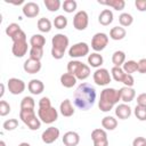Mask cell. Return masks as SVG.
Wrapping results in <instances>:
<instances>
[{
    "mask_svg": "<svg viewBox=\"0 0 146 146\" xmlns=\"http://www.w3.org/2000/svg\"><path fill=\"white\" fill-rule=\"evenodd\" d=\"M38 29L40 32H43V33H48L51 31V22L46 18V17H42V18H39L38 19Z\"/></svg>",
    "mask_w": 146,
    "mask_h": 146,
    "instance_id": "obj_30",
    "label": "cell"
},
{
    "mask_svg": "<svg viewBox=\"0 0 146 146\" xmlns=\"http://www.w3.org/2000/svg\"><path fill=\"white\" fill-rule=\"evenodd\" d=\"M80 64H81V62L80 60H70L68 63H67V73H70V74H75V72H76V70H78V67L80 66Z\"/></svg>",
    "mask_w": 146,
    "mask_h": 146,
    "instance_id": "obj_42",
    "label": "cell"
},
{
    "mask_svg": "<svg viewBox=\"0 0 146 146\" xmlns=\"http://www.w3.org/2000/svg\"><path fill=\"white\" fill-rule=\"evenodd\" d=\"M22 11L24 14V16L29 17V18H33V17H36L40 13V7L36 2H33V1H30V2H26L23 8H22Z\"/></svg>",
    "mask_w": 146,
    "mask_h": 146,
    "instance_id": "obj_14",
    "label": "cell"
},
{
    "mask_svg": "<svg viewBox=\"0 0 146 146\" xmlns=\"http://www.w3.org/2000/svg\"><path fill=\"white\" fill-rule=\"evenodd\" d=\"M88 63L91 67H95V68H100V66L103 65L104 63V58L98 52H92L88 56Z\"/></svg>",
    "mask_w": 146,
    "mask_h": 146,
    "instance_id": "obj_24",
    "label": "cell"
},
{
    "mask_svg": "<svg viewBox=\"0 0 146 146\" xmlns=\"http://www.w3.org/2000/svg\"><path fill=\"white\" fill-rule=\"evenodd\" d=\"M1 92H0V98H2L3 97V94H5V84L3 83H1Z\"/></svg>",
    "mask_w": 146,
    "mask_h": 146,
    "instance_id": "obj_50",
    "label": "cell"
},
{
    "mask_svg": "<svg viewBox=\"0 0 146 146\" xmlns=\"http://www.w3.org/2000/svg\"><path fill=\"white\" fill-rule=\"evenodd\" d=\"M68 38L63 33H57L51 39V56L55 59H62L64 57L65 50L68 46Z\"/></svg>",
    "mask_w": 146,
    "mask_h": 146,
    "instance_id": "obj_3",
    "label": "cell"
},
{
    "mask_svg": "<svg viewBox=\"0 0 146 146\" xmlns=\"http://www.w3.org/2000/svg\"><path fill=\"white\" fill-rule=\"evenodd\" d=\"M96 89L87 82H82L78 86L73 95L74 105L81 111L90 110L96 102Z\"/></svg>",
    "mask_w": 146,
    "mask_h": 146,
    "instance_id": "obj_1",
    "label": "cell"
},
{
    "mask_svg": "<svg viewBox=\"0 0 146 146\" xmlns=\"http://www.w3.org/2000/svg\"><path fill=\"white\" fill-rule=\"evenodd\" d=\"M107 43H108V36L106 33H103V32L96 33L91 39V48L96 52L104 50L106 48Z\"/></svg>",
    "mask_w": 146,
    "mask_h": 146,
    "instance_id": "obj_8",
    "label": "cell"
},
{
    "mask_svg": "<svg viewBox=\"0 0 146 146\" xmlns=\"http://www.w3.org/2000/svg\"><path fill=\"white\" fill-rule=\"evenodd\" d=\"M76 78L73 75V74H70V73H64L60 75V83L63 87L65 88H72L75 86L76 83Z\"/></svg>",
    "mask_w": 146,
    "mask_h": 146,
    "instance_id": "obj_25",
    "label": "cell"
},
{
    "mask_svg": "<svg viewBox=\"0 0 146 146\" xmlns=\"http://www.w3.org/2000/svg\"><path fill=\"white\" fill-rule=\"evenodd\" d=\"M112 63L114 64V66L121 67L124 63H125V54L122 50H116L113 52L112 55Z\"/></svg>",
    "mask_w": 146,
    "mask_h": 146,
    "instance_id": "obj_28",
    "label": "cell"
},
{
    "mask_svg": "<svg viewBox=\"0 0 146 146\" xmlns=\"http://www.w3.org/2000/svg\"><path fill=\"white\" fill-rule=\"evenodd\" d=\"M122 83L124 84V87H130V88H132V86L135 84V79H133L132 74H127V73H125V75H124V78H123V80H122Z\"/></svg>",
    "mask_w": 146,
    "mask_h": 146,
    "instance_id": "obj_44",
    "label": "cell"
},
{
    "mask_svg": "<svg viewBox=\"0 0 146 146\" xmlns=\"http://www.w3.org/2000/svg\"><path fill=\"white\" fill-rule=\"evenodd\" d=\"M7 87H8L9 92L13 95H19L25 90L24 81L18 78H10L7 81Z\"/></svg>",
    "mask_w": 146,
    "mask_h": 146,
    "instance_id": "obj_12",
    "label": "cell"
},
{
    "mask_svg": "<svg viewBox=\"0 0 146 146\" xmlns=\"http://www.w3.org/2000/svg\"><path fill=\"white\" fill-rule=\"evenodd\" d=\"M21 31H22V29H21V26H19L17 23H10V24L6 27V34H7L10 39H13L14 36H16Z\"/></svg>",
    "mask_w": 146,
    "mask_h": 146,
    "instance_id": "obj_32",
    "label": "cell"
},
{
    "mask_svg": "<svg viewBox=\"0 0 146 146\" xmlns=\"http://www.w3.org/2000/svg\"><path fill=\"white\" fill-rule=\"evenodd\" d=\"M59 129L56 127H49L47 128L42 135H41V139L44 144H52L54 141H56L59 137Z\"/></svg>",
    "mask_w": 146,
    "mask_h": 146,
    "instance_id": "obj_13",
    "label": "cell"
},
{
    "mask_svg": "<svg viewBox=\"0 0 146 146\" xmlns=\"http://www.w3.org/2000/svg\"><path fill=\"white\" fill-rule=\"evenodd\" d=\"M115 115L120 119V120H127L130 117L131 115V107L125 104V103H122V104H119L116 107H115Z\"/></svg>",
    "mask_w": 146,
    "mask_h": 146,
    "instance_id": "obj_18",
    "label": "cell"
},
{
    "mask_svg": "<svg viewBox=\"0 0 146 146\" xmlns=\"http://www.w3.org/2000/svg\"><path fill=\"white\" fill-rule=\"evenodd\" d=\"M122 68H123L124 73L132 74L138 71V63L135 60H125V63L122 65Z\"/></svg>",
    "mask_w": 146,
    "mask_h": 146,
    "instance_id": "obj_31",
    "label": "cell"
},
{
    "mask_svg": "<svg viewBox=\"0 0 146 146\" xmlns=\"http://www.w3.org/2000/svg\"><path fill=\"white\" fill-rule=\"evenodd\" d=\"M34 106H35V102L30 96H25L21 100V110H34Z\"/></svg>",
    "mask_w": 146,
    "mask_h": 146,
    "instance_id": "obj_35",
    "label": "cell"
},
{
    "mask_svg": "<svg viewBox=\"0 0 146 146\" xmlns=\"http://www.w3.org/2000/svg\"><path fill=\"white\" fill-rule=\"evenodd\" d=\"M43 3H44V6H46V8H47L49 11H51V13L57 11V10L60 8V6H62V2H60L59 0H44Z\"/></svg>",
    "mask_w": 146,
    "mask_h": 146,
    "instance_id": "obj_36",
    "label": "cell"
},
{
    "mask_svg": "<svg viewBox=\"0 0 146 146\" xmlns=\"http://www.w3.org/2000/svg\"><path fill=\"white\" fill-rule=\"evenodd\" d=\"M119 23L121 24L122 27H128L133 23V17L128 13H122L119 16Z\"/></svg>",
    "mask_w": 146,
    "mask_h": 146,
    "instance_id": "obj_33",
    "label": "cell"
},
{
    "mask_svg": "<svg viewBox=\"0 0 146 146\" xmlns=\"http://www.w3.org/2000/svg\"><path fill=\"white\" fill-rule=\"evenodd\" d=\"M137 63H138V72L141 74H145L146 73V58H141Z\"/></svg>",
    "mask_w": 146,
    "mask_h": 146,
    "instance_id": "obj_46",
    "label": "cell"
},
{
    "mask_svg": "<svg viewBox=\"0 0 146 146\" xmlns=\"http://www.w3.org/2000/svg\"><path fill=\"white\" fill-rule=\"evenodd\" d=\"M19 119L23 123L27 125L30 130H38L41 127V121L39 117H36V114L34 110H21L19 111Z\"/></svg>",
    "mask_w": 146,
    "mask_h": 146,
    "instance_id": "obj_5",
    "label": "cell"
},
{
    "mask_svg": "<svg viewBox=\"0 0 146 146\" xmlns=\"http://www.w3.org/2000/svg\"><path fill=\"white\" fill-rule=\"evenodd\" d=\"M62 7H63V9H64L65 13L71 14V13H73V11L76 10L78 3H76L75 0H65V1L62 3Z\"/></svg>",
    "mask_w": 146,
    "mask_h": 146,
    "instance_id": "obj_37",
    "label": "cell"
},
{
    "mask_svg": "<svg viewBox=\"0 0 146 146\" xmlns=\"http://www.w3.org/2000/svg\"><path fill=\"white\" fill-rule=\"evenodd\" d=\"M18 146H31V145H30L29 143H25V141H24V143H21Z\"/></svg>",
    "mask_w": 146,
    "mask_h": 146,
    "instance_id": "obj_51",
    "label": "cell"
},
{
    "mask_svg": "<svg viewBox=\"0 0 146 146\" xmlns=\"http://www.w3.org/2000/svg\"><path fill=\"white\" fill-rule=\"evenodd\" d=\"M18 127V120L17 119H9V120H6L2 124V128L6 130V131H11V130H15L16 128Z\"/></svg>",
    "mask_w": 146,
    "mask_h": 146,
    "instance_id": "obj_39",
    "label": "cell"
},
{
    "mask_svg": "<svg viewBox=\"0 0 146 146\" xmlns=\"http://www.w3.org/2000/svg\"><path fill=\"white\" fill-rule=\"evenodd\" d=\"M30 44L31 47L43 49V46L46 44V38L42 34H33L30 39Z\"/></svg>",
    "mask_w": 146,
    "mask_h": 146,
    "instance_id": "obj_29",
    "label": "cell"
},
{
    "mask_svg": "<svg viewBox=\"0 0 146 146\" xmlns=\"http://www.w3.org/2000/svg\"><path fill=\"white\" fill-rule=\"evenodd\" d=\"M80 143V136L75 131H67L63 136V144L65 146H78Z\"/></svg>",
    "mask_w": 146,
    "mask_h": 146,
    "instance_id": "obj_16",
    "label": "cell"
},
{
    "mask_svg": "<svg viewBox=\"0 0 146 146\" xmlns=\"http://www.w3.org/2000/svg\"><path fill=\"white\" fill-rule=\"evenodd\" d=\"M42 56H43V49L42 48L31 47V49H30V58L35 59V60H41Z\"/></svg>",
    "mask_w": 146,
    "mask_h": 146,
    "instance_id": "obj_40",
    "label": "cell"
},
{
    "mask_svg": "<svg viewBox=\"0 0 146 146\" xmlns=\"http://www.w3.org/2000/svg\"><path fill=\"white\" fill-rule=\"evenodd\" d=\"M91 139H92L94 146H108L107 133H106V131L104 129L97 128V129L92 130Z\"/></svg>",
    "mask_w": 146,
    "mask_h": 146,
    "instance_id": "obj_11",
    "label": "cell"
},
{
    "mask_svg": "<svg viewBox=\"0 0 146 146\" xmlns=\"http://www.w3.org/2000/svg\"><path fill=\"white\" fill-rule=\"evenodd\" d=\"M99 5H105L108 7H112L115 10H122L125 7V1L124 0H108V1H103V0H98Z\"/></svg>",
    "mask_w": 146,
    "mask_h": 146,
    "instance_id": "obj_26",
    "label": "cell"
},
{
    "mask_svg": "<svg viewBox=\"0 0 146 146\" xmlns=\"http://www.w3.org/2000/svg\"><path fill=\"white\" fill-rule=\"evenodd\" d=\"M51 106V102L48 97H42L39 100V107H49Z\"/></svg>",
    "mask_w": 146,
    "mask_h": 146,
    "instance_id": "obj_49",
    "label": "cell"
},
{
    "mask_svg": "<svg viewBox=\"0 0 146 146\" xmlns=\"http://www.w3.org/2000/svg\"><path fill=\"white\" fill-rule=\"evenodd\" d=\"M113 18H114L113 11L111 9H104V10L100 11V14L98 16V22H99L100 25L107 26L113 22Z\"/></svg>",
    "mask_w": 146,
    "mask_h": 146,
    "instance_id": "obj_21",
    "label": "cell"
},
{
    "mask_svg": "<svg viewBox=\"0 0 146 146\" xmlns=\"http://www.w3.org/2000/svg\"><path fill=\"white\" fill-rule=\"evenodd\" d=\"M145 146H146V145H145Z\"/></svg>",
    "mask_w": 146,
    "mask_h": 146,
    "instance_id": "obj_53",
    "label": "cell"
},
{
    "mask_svg": "<svg viewBox=\"0 0 146 146\" xmlns=\"http://www.w3.org/2000/svg\"><path fill=\"white\" fill-rule=\"evenodd\" d=\"M10 113V105L9 103H7L6 100H1L0 102V115L1 116H6Z\"/></svg>",
    "mask_w": 146,
    "mask_h": 146,
    "instance_id": "obj_43",
    "label": "cell"
},
{
    "mask_svg": "<svg viewBox=\"0 0 146 146\" xmlns=\"http://www.w3.org/2000/svg\"><path fill=\"white\" fill-rule=\"evenodd\" d=\"M135 115L139 121H146V107L136 105L135 107Z\"/></svg>",
    "mask_w": 146,
    "mask_h": 146,
    "instance_id": "obj_41",
    "label": "cell"
},
{
    "mask_svg": "<svg viewBox=\"0 0 146 146\" xmlns=\"http://www.w3.org/2000/svg\"><path fill=\"white\" fill-rule=\"evenodd\" d=\"M92 78H94V82L97 86H107L111 82V80H112V76H111L108 70L103 68V67L97 68L94 72Z\"/></svg>",
    "mask_w": 146,
    "mask_h": 146,
    "instance_id": "obj_10",
    "label": "cell"
},
{
    "mask_svg": "<svg viewBox=\"0 0 146 146\" xmlns=\"http://www.w3.org/2000/svg\"><path fill=\"white\" fill-rule=\"evenodd\" d=\"M59 111H60V114L63 116H65V117L72 116L74 114V112H75V110H74V107H73V105H72V103H71L70 99H64L60 103Z\"/></svg>",
    "mask_w": 146,
    "mask_h": 146,
    "instance_id": "obj_20",
    "label": "cell"
},
{
    "mask_svg": "<svg viewBox=\"0 0 146 146\" xmlns=\"http://www.w3.org/2000/svg\"><path fill=\"white\" fill-rule=\"evenodd\" d=\"M89 24V16L87 11L79 10L73 17V27L78 31H84Z\"/></svg>",
    "mask_w": 146,
    "mask_h": 146,
    "instance_id": "obj_7",
    "label": "cell"
},
{
    "mask_svg": "<svg viewBox=\"0 0 146 146\" xmlns=\"http://www.w3.org/2000/svg\"><path fill=\"white\" fill-rule=\"evenodd\" d=\"M102 127L105 130H114L117 127V120L114 116L107 115L102 119Z\"/></svg>",
    "mask_w": 146,
    "mask_h": 146,
    "instance_id": "obj_27",
    "label": "cell"
},
{
    "mask_svg": "<svg viewBox=\"0 0 146 146\" xmlns=\"http://www.w3.org/2000/svg\"><path fill=\"white\" fill-rule=\"evenodd\" d=\"M119 100H121L119 90L114 88H105L100 92L98 107L102 112H110L114 107V105L119 103Z\"/></svg>",
    "mask_w": 146,
    "mask_h": 146,
    "instance_id": "obj_2",
    "label": "cell"
},
{
    "mask_svg": "<svg viewBox=\"0 0 146 146\" xmlns=\"http://www.w3.org/2000/svg\"><path fill=\"white\" fill-rule=\"evenodd\" d=\"M137 105L146 107V92H143L137 96Z\"/></svg>",
    "mask_w": 146,
    "mask_h": 146,
    "instance_id": "obj_47",
    "label": "cell"
},
{
    "mask_svg": "<svg viewBox=\"0 0 146 146\" xmlns=\"http://www.w3.org/2000/svg\"><path fill=\"white\" fill-rule=\"evenodd\" d=\"M89 75H90V67H89V65H87V64H84V63L81 62V64L78 67L74 76L78 80H81L82 81V80H86L87 78H89Z\"/></svg>",
    "mask_w": 146,
    "mask_h": 146,
    "instance_id": "obj_22",
    "label": "cell"
},
{
    "mask_svg": "<svg viewBox=\"0 0 146 146\" xmlns=\"http://www.w3.org/2000/svg\"><path fill=\"white\" fill-rule=\"evenodd\" d=\"M23 68L26 73L29 74H35V73H39L40 70H41V62L40 60H35V59H32V58H29L24 62L23 64Z\"/></svg>",
    "mask_w": 146,
    "mask_h": 146,
    "instance_id": "obj_15",
    "label": "cell"
},
{
    "mask_svg": "<svg viewBox=\"0 0 146 146\" xmlns=\"http://www.w3.org/2000/svg\"><path fill=\"white\" fill-rule=\"evenodd\" d=\"M13 47H11V52L15 57H23L24 55H26L27 52V41H26V34L25 32L22 30L16 36H14L13 39Z\"/></svg>",
    "mask_w": 146,
    "mask_h": 146,
    "instance_id": "obj_4",
    "label": "cell"
},
{
    "mask_svg": "<svg viewBox=\"0 0 146 146\" xmlns=\"http://www.w3.org/2000/svg\"><path fill=\"white\" fill-rule=\"evenodd\" d=\"M135 6L139 11H146V0H136Z\"/></svg>",
    "mask_w": 146,
    "mask_h": 146,
    "instance_id": "obj_45",
    "label": "cell"
},
{
    "mask_svg": "<svg viewBox=\"0 0 146 146\" xmlns=\"http://www.w3.org/2000/svg\"><path fill=\"white\" fill-rule=\"evenodd\" d=\"M27 89L32 95H40L44 90V84L41 80L32 79L27 84Z\"/></svg>",
    "mask_w": 146,
    "mask_h": 146,
    "instance_id": "obj_19",
    "label": "cell"
},
{
    "mask_svg": "<svg viewBox=\"0 0 146 146\" xmlns=\"http://www.w3.org/2000/svg\"><path fill=\"white\" fill-rule=\"evenodd\" d=\"M89 54V46L86 42H78L68 49V56L72 58H80L84 57Z\"/></svg>",
    "mask_w": 146,
    "mask_h": 146,
    "instance_id": "obj_9",
    "label": "cell"
},
{
    "mask_svg": "<svg viewBox=\"0 0 146 146\" xmlns=\"http://www.w3.org/2000/svg\"><path fill=\"white\" fill-rule=\"evenodd\" d=\"M111 75H112V78H113L116 82H122V80H123L125 73H124V71H123L122 67L113 66L112 70H111Z\"/></svg>",
    "mask_w": 146,
    "mask_h": 146,
    "instance_id": "obj_34",
    "label": "cell"
},
{
    "mask_svg": "<svg viewBox=\"0 0 146 146\" xmlns=\"http://www.w3.org/2000/svg\"><path fill=\"white\" fill-rule=\"evenodd\" d=\"M119 92H120V98L123 103H130L135 99L136 97V91L133 88H130V87H122L121 89H119Z\"/></svg>",
    "mask_w": 146,
    "mask_h": 146,
    "instance_id": "obj_17",
    "label": "cell"
},
{
    "mask_svg": "<svg viewBox=\"0 0 146 146\" xmlns=\"http://www.w3.org/2000/svg\"><path fill=\"white\" fill-rule=\"evenodd\" d=\"M146 145V138L144 137H136L132 141V146H145Z\"/></svg>",
    "mask_w": 146,
    "mask_h": 146,
    "instance_id": "obj_48",
    "label": "cell"
},
{
    "mask_svg": "<svg viewBox=\"0 0 146 146\" xmlns=\"http://www.w3.org/2000/svg\"><path fill=\"white\" fill-rule=\"evenodd\" d=\"M125 35H127V31L122 26H114L110 31V38L113 39V40H115V41H119V40L124 39Z\"/></svg>",
    "mask_w": 146,
    "mask_h": 146,
    "instance_id": "obj_23",
    "label": "cell"
},
{
    "mask_svg": "<svg viewBox=\"0 0 146 146\" xmlns=\"http://www.w3.org/2000/svg\"><path fill=\"white\" fill-rule=\"evenodd\" d=\"M54 25H55L56 29L63 30V29H65L67 26V18L64 15H58L54 19Z\"/></svg>",
    "mask_w": 146,
    "mask_h": 146,
    "instance_id": "obj_38",
    "label": "cell"
},
{
    "mask_svg": "<svg viewBox=\"0 0 146 146\" xmlns=\"http://www.w3.org/2000/svg\"><path fill=\"white\" fill-rule=\"evenodd\" d=\"M38 117L41 122L46 124H51L58 119V112L55 107H39L38 110Z\"/></svg>",
    "mask_w": 146,
    "mask_h": 146,
    "instance_id": "obj_6",
    "label": "cell"
},
{
    "mask_svg": "<svg viewBox=\"0 0 146 146\" xmlns=\"http://www.w3.org/2000/svg\"><path fill=\"white\" fill-rule=\"evenodd\" d=\"M0 146H6V143H5L3 140H1V141H0Z\"/></svg>",
    "mask_w": 146,
    "mask_h": 146,
    "instance_id": "obj_52",
    "label": "cell"
}]
</instances>
